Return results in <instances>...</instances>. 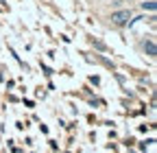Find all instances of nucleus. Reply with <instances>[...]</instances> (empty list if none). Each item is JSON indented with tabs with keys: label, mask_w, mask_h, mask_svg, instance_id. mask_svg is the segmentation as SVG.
<instances>
[{
	"label": "nucleus",
	"mask_w": 157,
	"mask_h": 153,
	"mask_svg": "<svg viewBox=\"0 0 157 153\" xmlns=\"http://www.w3.org/2000/svg\"><path fill=\"white\" fill-rule=\"evenodd\" d=\"M129 20H131V11L129 9H120V11H113L111 13V22L116 26H124Z\"/></svg>",
	"instance_id": "1"
},
{
	"label": "nucleus",
	"mask_w": 157,
	"mask_h": 153,
	"mask_svg": "<svg viewBox=\"0 0 157 153\" xmlns=\"http://www.w3.org/2000/svg\"><path fill=\"white\" fill-rule=\"evenodd\" d=\"M144 50H146V53H148L151 57H155V53H157V50H155V42H153V40L144 42Z\"/></svg>",
	"instance_id": "2"
},
{
	"label": "nucleus",
	"mask_w": 157,
	"mask_h": 153,
	"mask_svg": "<svg viewBox=\"0 0 157 153\" xmlns=\"http://www.w3.org/2000/svg\"><path fill=\"white\" fill-rule=\"evenodd\" d=\"M155 7H157V5H155V0H148V2H142V9H144V11H146V9H148V11H155Z\"/></svg>",
	"instance_id": "3"
}]
</instances>
